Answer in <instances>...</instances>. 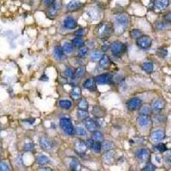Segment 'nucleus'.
<instances>
[{
	"mask_svg": "<svg viewBox=\"0 0 171 171\" xmlns=\"http://www.w3.org/2000/svg\"><path fill=\"white\" fill-rule=\"evenodd\" d=\"M77 21L71 16L65 18L63 21V27L67 29H75L77 27Z\"/></svg>",
	"mask_w": 171,
	"mask_h": 171,
	"instance_id": "2eb2a0df",
	"label": "nucleus"
},
{
	"mask_svg": "<svg viewBox=\"0 0 171 171\" xmlns=\"http://www.w3.org/2000/svg\"><path fill=\"white\" fill-rule=\"evenodd\" d=\"M38 171H52L51 169H49V168H42V169H40Z\"/></svg>",
	"mask_w": 171,
	"mask_h": 171,
	"instance_id": "13d9d810",
	"label": "nucleus"
},
{
	"mask_svg": "<svg viewBox=\"0 0 171 171\" xmlns=\"http://www.w3.org/2000/svg\"><path fill=\"white\" fill-rule=\"evenodd\" d=\"M154 170H155V167L152 165V163H148L143 168L142 171H154Z\"/></svg>",
	"mask_w": 171,
	"mask_h": 171,
	"instance_id": "8fccbe9b",
	"label": "nucleus"
},
{
	"mask_svg": "<svg viewBox=\"0 0 171 171\" xmlns=\"http://www.w3.org/2000/svg\"><path fill=\"white\" fill-rule=\"evenodd\" d=\"M76 150L78 151V152H80V153L85 152H86V150H87V146H86L85 143L82 142V141H80V140H77V141H76Z\"/></svg>",
	"mask_w": 171,
	"mask_h": 171,
	"instance_id": "bb28decb",
	"label": "nucleus"
},
{
	"mask_svg": "<svg viewBox=\"0 0 171 171\" xmlns=\"http://www.w3.org/2000/svg\"><path fill=\"white\" fill-rule=\"evenodd\" d=\"M102 52H99V51H94L91 53V56H90V58L92 61L93 62H97V61H99L102 57Z\"/></svg>",
	"mask_w": 171,
	"mask_h": 171,
	"instance_id": "7c9ffc66",
	"label": "nucleus"
},
{
	"mask_svg": "<svg viewBox=\"0 0 171 171\" xmlns=\"http://www.w3.org/2000/svg\"><path fill=\"white\" fill-rule=\"evenodd\" d=\"M151 138L155 142L161 141V140L164 139V138H165V132L162 129H157L152 132L151 134Z\"/></svg>",
	"mask_w": 171,
	"mask_h": 171,
	"instance_id": "f8f14e48",
	"label": "nucleus"
},
{
	"mask_svg": "<svg viewBox=\"0 0 171 171\" xmlns=\"http://www.w3.org/2000/svg\"><path fill=\"white\" fill-rule=\"evenodd\" d=\"M141 68H142V69L145 72H146V73H152V71H153V63L151 62H144L141 65Z\"/></svg>",
	"mask_w": 171,
	"mask_h": 171,
	"instance_id": "b1692460",
	"label": "nucleus"
},
{
	"mask_svg": "<svg viewBox=\"0 0 171 171\" xmlns=\"http://www.w3.org/2000/svg\"><path fill=\"white\" fill-rule=\"evenodd\" d=\"M170 152V154H171V150H170V152Z\"/></svg>",
	"mask_w": 171,
	"mask_h": 171,
	"instance_id": "680f3d73",
	"label": "nucleus"
},
{
	"mask_svg": "<svg viewBox=\"0 0 171 171\" xmlns=\"http://www.w3.org/2000/svg\"><path fill=\"white\" fill-rule=\"evenodd\" d=\"M34 148V145L32 144V143H27V144H26V145L24 146V149H25L26 151H31V150H33Z\"/></svg>",
	"mask_w": 171,
	"mask_h": 171,
	"instance_id": "603ef678",
	"label": "nucleus"
},
{
	"mask_svg": "<svg viewBox=\"0 0 171 171\" xmlns=\"http://www.w3.org/2000/svg\"><path fill=\"white\" fill-rule=\"evenodd\" d=\"M83 87L90 91H95L97 89V86H96V81L95 80L89 78L87 79L84 82H83Z\"/></svg>",
	"mask_w": 171,
	"mask_h": 171,
	"instance_id": "a211bd4d",
	"label": "nucleus"
},
{
	"mask_svg": "<svg viewBox=\"0 0 171 171\" xmlns=\"http://www.w3.org/2000/svg\"><path fill=\"white\" fill-rule=\"evenodd\" d=\"M62 50H63V52H65V54H70V53H72L73 51H74V46H73V45H72L71 43L67 42V43H65V44L63 45Z\"/></svg>",
	"mask_w": 171,
	"mask_h": 171,
	"instance_id": "cd10ccee",
	"label": "nucleus"
},
{
	"mask_svg": "<svg viewBox=\"0 0 171 171\" xmlns=\"http://www.w3.org/2000/svg\"><path fill=\"white\" fill-rule=\"evenodd\" d=\"M59 105L63 110H69L72 107V103L69 100H61L59 101Z\"/></svg>",
	"mask_w": 171,
	"mask_h": 171,
	"instance_id": "a878e982",
	"label": "nucleus"
},
{
	"mask_svg": "<svg viewBox=\"0 0 171 171\" xmlns=\"http://www.w3.org/2000/svg\"><path fill=\"white\" fill-rule=\"evenodd\" d=\"M85 72H86V69H85V67H79L76 69V70L75 71V76L80 78V77H82V76L85 75Z\"/></svg>",
	"mask_w": 171,
	"mask_h": 171,
	"instance_id": "58836bf2",
	"label": "nucleus"
},
{
	"mask_svg": "<svg viewBox=\"0 0 171 171\" xmlns=\"http://www.w3.org/2000/svg\"><path fill=\"white\" fill-rule=\"evenodd\" d=\"M93 139L98 142H102L104 140V135L99 131H94L93 132Z\"/></svg>",
	"mask_w": 171,
	"mask_h": 171,
	"instance_id": "72a5a7b5",
	"label": "nucleus"
},
{
	"mask_svg": "<svg viewBox=\"0 0 171 171\" xmlns=\"http://www.w3.org/2000/svg\"><path fill=\"white\" fill-rule=\"evenodd\" d=\"M82 7H83V3L79 0H72L67 5V8L69 11H77Z\"/></svg>",
	"mask_w": 171,
	"mask_h": 171,
	"instance_id": "ddd939ff",
	"label": "nucleus"
},
{
	"mask_svg": "<svg viewBox=\"0 0 171 171\" xmlns=\"http://www.w3.org/2000/svg\"><path fill=\"white\" fill-rule=\"evenodd\" d=\"M164 119H165V117H163V115H155V121L157 122H164Z\"/></svg>",
	"mask_w": 171,
	"mask_h": 171,
	"instance_id": "864d4df0",
	"label": "nucleus"
},
{
	"mask_svg": "<svg viewBox=\"0 0 171 171\" xmlns=\"http://www.w3.org/2000/svg\"><path fill=\"white\" fill-rule=\"evenodd\" d=\"M136 157L137 158H139V160H142V161H146L150 157V151L148 149H146V148H141V149H139L137 152H136Z\"/></svg>",
	"mask_w": 171,
	"mask_h": 171,
	"instance_id": "dca6fc26",
	"label": "nucleus"
},
{
	"mask_svg": "<svg viewBox=\"0 0 171 171\" xmlns=\"http://www.w3.org/2000/svg\"><path fill=\"white\" fill-rule=\"evenodd\" d=\"M129 17L127 15H120L115 18V27L118 33L123 32L129 23Z\"/></svg>",
	"mask_w": 171,
	"mask_h": 171,
	"instance_id": "f03ea898",
	"label": "nucleus"
},
{
	"mask_svg": "<svg viewBox=\"0 0 171 171\" xmlns=\"http://www.w3.org/2000/svg\"><path fill=\"white\" fill-rule=\"evenodd\" d=\"M76 133L80 136H86L87 135V129L82 126H79V127L76 128Z\"/></svg>",
	"mask_w": 171,
	"mask_h": 171,
	"instance_id": "a19ab883",
	"label": "nucleus"
},
{
	"mask_svg": "<svg viewBox=\"0 0 171 171\" xmlns=\"http://www.w3.org/2000/svg\"><path fill=\"white\" fill-rule=\"evenodd\" d=\"M143 34H142V32L139 29H133L131 32H130V36L132 38H135V39H138L139 37H141Z\"/></svg>",
	"mask_w": 171,
	"mask_h": 171,
	"instance_id": "e433bc0d",
	"label": "nucleus"
},
{
	"mask_svg": "<svg viewBox=\"0 0 171 171\" xmlns=\"http://www.w3.org/2000/svg\"><path fill=\"white\" fill-rule=\"evenodd\" d=\"M92 149L95 152H100L101 150H102V145H101V143L100 142H98V141H95L93 143V146Z\"/></svg>",
	"mask_w": 171,
	"mask_h": 171,
	"instance_id": "37998d69",
	"label": "nucleus"
},
{
	"mask_svg": "<svg viewBox=\"0 0 171 171\" xmlns=\"http://www.w3.org/2000/svg\"><path fill=\"white\" fill-rule=\"evenodd\" d=\"M72 45H73V46L81 48L82 46H84V41L81 37H76L72 40Z\"/></svg>",
	"mask_w": 171,
	"mask_h": 171,
	"instance_id": "c756f323",
	"label": "nucleus"
},
{
	"mask_svg": "<svg viewBox=\"0 0 171 171\" xmlns=\"http://www.w3.org/2000/svg\"><path fill=\"white\" fill-rule=\"evenodd\" d=\"M152 44V39L147 35H142L141 37L136 39V45L143 50H147L151 48Z\"/></svg>",
	"mask_w": 171,
	"mask_h": 171,
	"instance_id": "39448f33",
	"label": "nucleus"
},
{
	"mask_svg": "<svg viewBox=\"0 0 171 171\" xmlns=\"http://www.w3.org/2000/svg\"><path fill=\"white\" fill-rule=\"evenodd\" d=\"M155 148H156V150H157L160 152H164L167 151V146L163 143H159L157 146H155Z\"/></svg>",
	"mask_w": 171,
	"mask_h": 171,
	"instance_id": "79ce46f5",
	"label": "nucleus"
},
{
	"mask_svg": "<svg viewBox=\"0 0 171 171\" xmlns=\"http://www.w3.org/2000/svg\"><path fill=\"white\" fill-rule=\"evenodd\" d=\"M169 5V1L168 0H155L154 2V7L155 9L158 10H164L168 7Z\"/></svg>",
	"mask_w": 171,
	"mask_h": 171,
	"instance_id": "6ab92c4d",
	"label": "nucleus"
},
{
	"mask_svg": "<svg viewBox=\"0 0 171 171\" xmlns=\"http://www.w3.org/2000/svg\"><path fill=\"white\" fill-rule=\"evenodd\" d=\"M93 114H94L98 117H102V116H104L105 115V111H104V110L102 107L95 106L93 109Z\"/></svg>",
	"mask_w": 171,
	"mask_h": 171,
	"instance_id": "393cba45",
	"label": "nucleus"
},
{
	"mask_svg": "<svg viewBox=\"0 0 171 171\" xmlns=\"http://www.w3.org/2000/svg\"><path fill=\"white\" fill-rule=\"evenodd\" d=\"M163 18L164 20L166 21H169V22H171V12H169V13H167L164 16H163Z\"/></svg>",
	"mask_w": 171,
	"mask_h": 171,
	"instance_id": "6e6d98bb",
	"label": "nucleus"
},
{
	"mask_svg": "<svg viewBox=\"0 0 171 171\" xmlns=\"http://www.w3.org/2000/svg\"><path fill=\"white\" fill-rule=\"evenodd\" d=\"M69 167L73 171H80V164L78 161V159L76 158H73L69 163Z\"/></svg>",
	"mask_w": 171,
	"mask_h": 171,
	"instance_id": "4be33fe9",
	"label": "nucleus"
},
{
	"mask_svg": "<svg viewBox=\"0 0 171 171\" xmlns=\"http://www.w3.org/2000/svg\"><path fill=\"white\" fill-rule=\"evenodd\" d=\"M88 116V112L86 110H81L79 109L77 111V117L80 120H86Z\"/></svg>",
	"mask_w": 171,
	"mask_h": 171,
	"instance_id": "473e14b6",
	"label": "nucleus"
},
{
	"mask_svg": "<svg viewBox=\"0 0 171 171\" xmlns=\"http://www.w3.org/2000/svg\"><path fill=\"white\" fill-rule=\"evenodd\" d=\"M87 33V30L86 28H80V29H78L77 31H76L75 34H76V36H77V37H82V36H84Z\"/></svg>",
	"mask_w": 171,
	"mask_h": 171,
	"instance_id": "a18cd8bd",
	"label": "nucleus"
},
{
	"mask_svg": "<svg viewBox=\"0 0 171 171\" xmlns=\"http://www.w3.org/2000/svg\"><path fill=\"white\" fill-rule=\"evenodd\" d=\"M93 143H94L93 139H87V140L85 142V145H86L87 148H92V147H93Z\"/></svg>",
	"mask_w": 171,
	"mask_h": 171,
	"instance_id": "3c124183",
	"label": "nucleus"
},
{
	"mask_svg": "<svg viewBox=\"0 0 171 171\" xmlns=\"http://www.w3.org/2000/svg\"><path fill=\"white\" fill-rule=\"evenodd\" d=\"M102 145V150H104V151H110V150H111L113 147H114V143L113 142H111V141H110V140H107V141H104L103 142V144H101Z\"/></svg>",
	"mask_w": 171,
	"mask_h": 171,
	"instance_id": "c85d7f7f",
	"label": "nucleus"
},
{
	"mask_svg": "<svg viewBox=\"0 0 171 171\" xmlns=\"http://www.w3.org/2000/svg\"><path fill=\"white\" fill-rule=\"evenodd\" d=\"M87 54V48L84 45L81 48H80L79 52H78V56L80 57H84Z\"/></svg>",
	"mask_w": 171,
	"mask_h": 171,
	"instance_id": "c03bdc74",
	"label": "nucleus"
},
{
	"mask_svg": "<svg viewBox=\"0 0 171 171\" xmlns=\"http://www.w3.org/2000/svg\"><path fill=\"white\" fill-rule=\"evenodd\" d=\"M0 171H11L10 164L6 161H0Z\"/></svg>",
	"mask_w": 171,
	"mask_h": 171,
	"instance_id": "4c0bfd02",
	"label": "nucleus"
},
{
	"mask_svg": "<svg viewBox=\"0 0 171 171\" xmlns=\"http://www.w3.org/2000/svg\"><path fill=\"white\" fill-rule=\"evenodd\" d=\"M137 122H138V125L141 128H146L147 127L150 122H151V118L149 115H142L139 114V115L138 116L137 118Z\"/></svg>",
	"mask_w": 171,
	"mask_h": 171,
	"instance_id": "9d476101",
	"label": "nucleus"
},
{
	"mask_svg": "<svg viewBox=\"0 0 171 171\" xmlns=\"http://www.w3.org/2000/svg\"><path fill=\"white\" fill-rule=\"evenodd\" d=\"M111 51L112 54L116 57H121L122 56L127 50V46L124 43L121 41H115L111 45Z\"/></svg>",
	"mask_w": 171,
	"mask_h": 171,
	"instance_id": "20e7f679",
	"label": "nucleus"
},
{
	"mask_svg": "<svg viewBox=\"0 0 171 171\" xmlns=\"http://www.w3.org/2000/svg\"><path fill=\"white\" fill-rule=\"evenodd\" d=\"M40 80H46V81H47V80H48V77L46 76H43L40 78Z\"/></svg>",
	"mask_w": 171,
	"mask_h": 171,
	"instance_id": "bf43d9fd",
	"label": "nucleus"
},
{
	"mask_svg": "<svg viewBox=\"0 0 171 171\" xmlns=\"http://www.w3.org/2000/svg\"><path fill=\"white\" fill-rule=\"evenodd\" d=\"M80 93H81V90H80V88L79 87H75L73 88V90L71 91V93H70L71 97H72L73 98H76V99L80 98Z\"/></svg>",
	"mask_w": 171,
	"mask_h": 171,
	"instance_id": "c9c22d12",
	"label": "nucleus"
},
{
	"mask_svg": "<svg viewBox=\"0 0 171 171\" xmlns=\"http://www.w3.org/2000/svg\"><path fill=\"white\" fill-rule=\"evenodd\" d=\"M110 48H111V45H110L104 44V45H103V46H102V51H103L104 52H107Z\"/></svg>",
	"mask_w": 171,
	"mask_h": 171,
	"instance_id": "4d7b16f0",
	"label": "nucleus"
},
{
	"mask_svg": "<svg viewBox=\"0 0 171 171\" xmlns=\"http://www.w3.org/2000/svg\"><path fill=\"white\" fill-rule=\"evenodd\" d=\"M169 27V24L167 22H164V21H158L155 23V27L156 29L157 30H163V29H166L167 27Z\"/></svg>",
	"mask_w": 171,
	"mask_h": 171,
	"instance_id": "2f4dec72",
	"label": "nucleus"
},
{
	"mask_svg": "<svg viewBox=\"0 0 171 171\" xmlns=\"http://www.w3.org/2000/svg\"><path fill=\"white\" fill-rule=\"evenodd\" d=\"M164 158H165V161L168 163H170L171 164V154L170 152H168L166 155H165V157H164Z\"/></svg>",
	"mask_w": 171,
	"mask_h": 171,
	"instance_id": "5fc2aeb1",
	"label": "nucleus"
},
{
	"mask_svg": "<svg viewBox=\"0 0 171 171\" xmlns=\"http://www.w3.org/2000/svg\"><path fill=\"white\" fill-rule=\"evenodd\" d=\"M165 107V103L161 98H157L153 100L152 104V110L155 112H159L162 110H163Z\"/></svg>",
	"mask_w": 171,
	"mask_h": 171,
	"instance_id": "1a4fd4ad",
	"label": "nucleus"
},
{
	"mask_svg": "<svg viewBox=\"0 0 171 171\" xmlns=\"http://www.w3.org/2000/svg\"><path fill=\"white\" fill-rule=\"evenodd\" d=\"M115 156V153L113 151L110 150V151H107V152L104 155V161L106 163H111V161H113L114 159Z\"/></svg>",
	"mask_w": 171,
	"mask_h": 171,
	"instance_id": "5701e85b",
	"label": "nucleus"
},
{
	"mask_svg": "<svg viewBox=\"0 0 171 171\" xmlns=\"http://www.w3.org/2000/svg\"><path fill=\"white\" fill-rule=\"evenodd\" d=\"M151 111H152V109L150 108V106H148V105H141V107H140V114L142 115H149V114L151 113Z\"/></svg>",
	"mask_w": 171,
	"mask_h": 171,
	"instance_id": "ea45409f",
	"label": "nucleus"
},
{
	"mask_svg": "<svg viewBox=\"0 0 171 171\" xmlns=\"http://www.w3.org/2000/svg\"><path fill=\"white\" fill-rule=\"evenodd\" d=\"M60 8H61V2L59 0H56L55 3L51 7H49V10H48L47 13L50 16H52V17L56 16L58 11H59V10H60Z\"/></svg>",
	"mask_w": 171,
	"mask_h": 171,
	"instance_id": "9b49d317",
	"label": "nucleus"
},
{
	"mask_svg": "<svg viewBox=\"0 0 171 171\" xmlns=\"http://www.w3.org/2000/svg\"><path fill=\"white\" fill-rule=\"evenodd\" d=\"M0 131H1V128H0Z\"/></svg>",
	"mask_w": 171,
	"mask_h": 171,
	"instance_id": "e2e57ef3",
	"label": "nucleus"
},
{
	"mask_svg": "<svg viewBox=\"0 0 171 171\" xmlns=\"http://www.w3.org/2000/svg\"><path fill=\"white\" fill-rule=\"evenodd\" d=\"M84 124H85V127L87 128V129L91 132L96 131V129L98 128V125H97L95 121L93 119H90V118H87L84 122Z\"/></svg>",
	"mask_w": 171,
	"mask_h": 171,
	"instance_id": "f3484780",
	"label": "nucleus"
},
{
	"mask_svg": "<svg viewBox=\"0 0 171 171\" xmlns=\"http://www.w3.org/2000/svg\"><path fill=\"white\" fill-rule=\"evenodd\" d=\"M53 53H54V57H55V58L57 59V61H63L66 58V54L63 52L62 47H61L59 45L55 46Z\"/></svg>",
	"mask_w": 171,
	"mask_h": 171,
	"instance_id": "4468645a",
	"label": "nucleus"
},
{
	"mask_svg": "<svg viewBox=\"0 0 171 171\" xmlns=\"http://www.w3.org/2000/svg\"><path fill=\"white\" fill-rule=\"evenodd\" d=\"M56 0H42V3L45 7H51Z\"/></svg>",
	"mask_w": 171,
	"mask_h": 171,
	"instance_id": "09e8293b",
	"label": "nucleus"
},
{
	"mask_svg": "<svg viewBox=\"0 0 171 171\" xmlns=\"http://www.w3.org/2000/svg\"><path fill=\"white\" fill-rule=\"evenodd\" d=\"M113 80V77L111 74H103L98 76L95 78V81L98 84L105 85V84H111Z\"/></svg>",
	"mask_w": 171,
	"mask_h": 171,
	"instance_id": "0eeeda50",
	"label": "nucleus"
},
{
	"mask_svg": "<svg viewBox=\"0 0 171 171\" xmlns=\"http://www.w3.org/2000/svg\"><path fill=\"white\" fill-rule=\"evenodd\" d=\"M157 54L161 57H167L168 55V50L164 49V48H160L157 50Z\"/></svg>",
	"mask_w": 171,
	"mask_h": 171,
	"instance_id": "49530a36",
	"label": "nucleus"
},
{
	"mask_svg": "<svg viewBox=\"0 0 171 171\" xmlns=\"http://www.w3.org/2000/svg\"><path fill=\"white\" fill-rule=\"evenodd\" d=\"M40 146L45 151H50V150L53 149V147H54L52 140L45 136H43L40 138Z\"/></svg>",
	"mask_w": 171,
	"mask_h": 171,
	"instance_id": "6e6552de",
	"label": "nucleus"
},
{
	"mask_svg": "<svg viewBox=\"0 0 171 171\" xmlns=\"http://www.w3.org/2000/svg\"><path fill=\"white\" fill-rule=\"evenodd\" d=\"M111 65V59L107 55H103L99 60V66L103 69H107Z\"/></svg>",
	"mask_w": 171,
	"mask_h": 171,
	"instance_id": "aec40b11",
	"label": "nucleus"
},
{
	"mask_svg": "<svg viewBox=\"0 0 171 171\" xmlns=\"http://www.w3.org/2000/svg\"><path fill=\"white\" fill-rule=\"evenodd\" d=\"M142 105V100L139 98H130L128 102H127V107L129 111H137L138 109H139Z\"/></svg>",
	"mask_w": 171,
	"mask_h": 171,
	"instance_id": "423d86ee",
	"label": "nucleus"
},
{
	"mask_svg": "<svg viewBox=\"0 0 171 171\" xmlns=\"http://www.w3.org/2000/svg\"><path fill=\"white\" fill-rule=\"evenodd\" d=\"M36 163L38 165H46L50 163V159L45 155H38L35 158Z\"/></svg>",
	"mask_w": 171,
	"mask_h": 171,
	"instance_id": "412c9836",
	"label": "nucleus"
},
{
	"mask_svg": "<svg viewBox=\"0 0 171 171\" xmlns=\"http://www.w3.org/2000/svg\"><path fill=\"white\" fill-rule=\"evenodd\" d=\"M0 155H1V148H0Z\"/></svg>",
	"mask_w": 171,
	"mask_h": 171,
	"instance_id": "052dcab7",
	"label": "nucleus"
},
{
	"mask_svg": "<svg viewBox=\"0 0 171 171\" xmlns=\"http://www.w3.org/2000/svg\"><path fill=\"white\" fill-rule=\"evenodd\" d=\"M114 32V26L111 22H101L96 27L97 35L102 39H107Z\"/></svg>",
	"mask_w": 171,
	"mask_h": 171,
	"instance_id": "f257e3e1",
	"label": "nucleus"
},
{
	"mask_svg": "<svg viewBox=\"0 0 171 171\" xmlns=\"http://www.w3.org/2000/svg\"><path fill=\"white\" fill-rule=\"evenodd\" d=\"M64 75H65V76H67V77H72V76H75V72H74V70L72 69L68 68V69H65Z\"/></svg>",
	"mask_w": 171,
	"mask_h": 171,
	"instance_id": "de8ad7c7",
	"label": "nucleus"
},
{
	"mask_svg": "<svg viewBox=\"0 0 171 171\" xmlns=\"http://www.w3.org/2000/svg\"><path fill=\"white\" fill-rule=\"evenodd\" d=\"M60 128L62 130L68 135H74L76 133V129L73 126L72 122L69 118H61L60 119Z\"/></svg>",
	"mask_w": 171,
	"mask_h": 171,
	"instance_id": "7ed1b4c3",
	"label": "nucleus"
},
{
	"mask_svg": "<svg viewBox=\"0 0 171 171\" xmlns=\"http://www.w3.org/2000/svg\"><path fill=\"white\" fill-rule=\"evenodd\" d=\"M78 107H79V109L87 111V109H88V103H87V101L85 98H80L79 100V102H78Z\"/></svg>",
	"mask_w": 171,
	"mask_h": 171,
	"instance_id": "f704fd0d",
	"label": "nucleus"
}]
</instances>
